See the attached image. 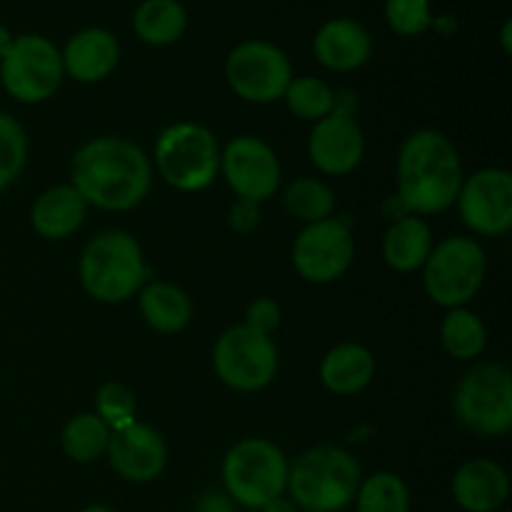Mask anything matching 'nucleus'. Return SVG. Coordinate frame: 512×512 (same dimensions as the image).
Masks as SVG:
<instances>
[{
    "mask_svg": "<svg viewBox=\"0 0 512 512\" xmlns=\"http://www.w3.org/2000/svg\"><path fill=\"white\" fill-rule=\"evenodd\" d=\"M280 323V308L273 303L270 298H258L253 305L248 308V320L245 325H250L258 333L270 335Z\"/></svg>",
    "mask_w": 512,
    "mask_h": 512,
    "instance_id": "473e14b6",
    "label": "nucleus"
},
{
    "mask_svg": "<svg viewBox=\"0 0 512 512\" xmlns=\"http://www.w3.org/2000/svg\"><path fill=\"white\" fill-rule=\"evenodd\" d=\"M313 50L320 65H325L328 70L350 73V70H358L360 65L368 63L370 53H373V40H370L365 25H360L358 20L335 18L318 30Z\"/></svg>",
    "mask_w": 512,
    "mask_h": 512,
    "instance_id": "a211bd4d",
    "label": "nucleus"
},
{
    "mask_svg": "<svg viewBox=\"0 0 512 512\" xmlns=\"http://www.w3.org/2000/svg\"><path fill=\"white\" fill-rule=\"evenodd\" d=\"M423 285L430 300L443 308H460L480 290L488 270L485 250L470 238H448L430 250Z\"/></svg>",
    "mask_w": 512,
    "mask_h": 512,
    "instance_id": "0eeeda50",
    "label": "nucleus"
},
{
    "mask_svg": "<svg viewBox=\"0 0 512 512\" xmlns=\"http://www.w3.org/2000/svg\"><path fill=\"white\" fill-rule=\"evenodd\" d=\"M63 450L75 463H93L108 453L110 428L95 413H83L63 430Z\"/></svg>",
    "mask_w": 512,
    "mask_h": 512,
    "instance_id": "393cba45",
    "label": "nucleus"
},
{
    "mask_svg": "<svg viewBox=\"0 0 512 512\" xmlns=\"http://www.w3.org/2000/svg\"><path fill=\"white\" fill-rule=\"evenodd\" d=\"M373 353L363 345L345 343L330 350L320 365V380L335 395H355L373 380Z\"/></svg>",
    "mask_w": 512,
    "mask_h": 512,
    "instance_id": "412c9836",
    "label": "nucleus"
},
{
    "mask_svg": "<svg viewBox=\"0 0 512 512\" xmlns=\"http://www.w3.org/2000/svg\"><path fill=\"white\" fill-rule=\"evenodd\" d=\"M360 465L348 450L318 445L300 455L288 468V488L293 503L308 512H343L355 500Z\"/></svg>",
    "mask_w": 512,
    "mask_h": 512,
    "instance_id": "7ed1b4c3",
    "label": "nucleus"
},
{
    "mask_svg": "<svg viewBox=\"0 0 512 512\" xmlns=\"http://www.w3.org/2000/svg\"><path fill=\"white\" fill-rule=\"evenodd\" d=\"M285 208L293 213V218L303 220V223H320L328 220L335 208V195L333 190L325 183L313 178H298L290 183L285 190Z\"/></svg>",
    "mask_w": 512,
    "mask_h": 512,
    "instance_id": "cd10ccee",
    "label": "nucleus"
},
{
    "mask_svg": "<svg viewBox=\"0 0 512 512\" xmlns=\"http://www.w3.org/2000/svg\"><path fill=\"white\" fill-rule=\"evenodd\" d=\"M355 245L343 220L310 223L295 238L293 265L310 283H333L353 265Z\"/></svg>",
    "mask_w": 512,
    "mask_h": 512,
    "instance_id": "f8f14e48",
    "label": "nucleus"
},
{
    "mask_svg": "<svg viewBox=\"0 0 512 512\" xmlns=\"http://www.w3.org/2000/svg\"><path fill=\"white\" fill-rule=\"evenodd\" d=\"M460 218L480 235H503L512 225V175L485 168L470 175L458 193Z\"/></svg>",
    "mask_w": 512,
    "mask_h": 512,
    "instance_id": "ddd939ff",
    "label": "nucleus"
},
{
    "mask_svg": "<svg viewBox=\"0 0 512 512\" xmlns=\"http://www.w3.org/2000/svg\"><path fill=\"white\" fill-rule=\"evenodd\" d=\"M60 50L43 35H20L0 60L3 88L20 103H43L63 83Z\"/></svg>",
    "mask_w": 512,
    "mask_h": 512,
    "instance_id": "1a4fd4ad",
    "label": "nucleus"
},
{
    "mask_svg": "<svg viewBox=\"0 0 512 512\" xmlns=\"http://www.w3.org/2000/svg\"><path fill=\"white\" fill-rule=\"evenodd\" d=\"M385 18L398 35H420L433 25L430 0H385Z\"/></svg>",
    "mask_w": 512,
    "mask_h": 512,
    "instance_id": "2f4dec72",
    "label": "nucleus"
},
{
    "mask_svg": "<svg viewBox=\"0 0 512 512\" xmlns=\"http://www.w3.org/2000/svg\"><path fill=\"white\" fill-rule=\"evenodd\" d=\"M73 188L95 208H135L150 190V160L125 138H95L73 158Z\"/></svg>",
    "mask_w": 512,
    "mask_h": 512,
    "instance_id": "f257e3e1",
    "label": "nucleus"
},
{
    "mask_svg": "<svg viewBox=\"0 0 512 512\" xmlns=\"http://www.w3.org/2000/svg\"><path fill=\"white\" fill-rule=\"evenodd\" d=\"M143 250L138 240L123 230H105L95 235L80 258V283L90 298L100 303H123L143 285Z\"/></svg>",
    "mask_w": 512,
    "mask_h": 512,
    "instance_id": "20e7f679",
    "label": "nucleus"
},
{
    "mask_svg": "<svg viewBox=\"0 0 512 512\" xmlns=\"http://www.w3.org/2000/svg\"><path fill=\"white\" fill-rule=\"evenodd\" d=\"M225 78L230 88L248 103H275L288 90L293 68L278 45L248 40L228 55Z\"/></svg>",
    "mask_w": 512,
    "mask_h": 512,
    "instance_id": "9b49d317",
    "label": "nucleus"
},
{
    "mask_svg": "<svg viewBox=\"0 0 512 512\" xmlns=\"http://www.w3.org/2000/svg\"><path fill=\"white\" fill-rule=\"evenodd\" d=\"M138 38L148 45H173L188 28V13L180 0H143L133 15Z\"/></svg>",
    "mask_w": 512,
    "mask_h": 512,
    "instance_id": "b1692460",
    "label": "nucleus"
},
{
    "mask_svg": "<svg viewBox=\"0 0 512 512\" xmlns=\"http://www.w3.org/2000/svg\"><path fill=\"white\" fill-rule=\"evenodd\" d=\"M108 458L115 473L128 483H150L165 470L168 448L158 430L133 423L118 433H110Z\"/></svg>",
    "mask_w": 512,
    "mask_h": 512,
    "instance_id": "2eb2a0df",
    "label": "nucleus"
},
{
    "mask_svg": "<svg viewBox=\"0 0 512 512\" xmlns=\"http://www.w3.org/2000/svg\"><path fill=\"white\" fill-rule=\"evenodd\" d=\"M463 165L450 138L438 130H418L400 148L398 198L408 213H443L458 200Z\"/></svg>",
    "mask_w": 512,
    "mask_h": 512,
    "instance_id": "f03ea898",
    "label": "nucleus"
},
{
    "mask_svg": "<svg viewBox=\"0 0 512 512\" xmlns=\"http://www.w3.org/2000/svg\"><path fill=\"white\" fill-rule=\"evenodd\" d=\"M98 418L110 428V433L128 428L135 423V395L123 383H105L95 398Z\"/></svg>",
    "mask_w": 512,
    "mask_h": 512,
    "instance_id": "7c9ffc66",
    "label": "nucleus"
},
{
    "mask_svg": "<svg viewBox=\"0 0 512 512\" xmlns=\"http://www.w3.org/2000/svg\"><path fill=\"white\" fill-rule=\"evenodd\" d=\"M508 495L510 478L495 460H468L453 478V498L465 512H498Z\"/></svg>",
    "mask_w": 512,
    "mask_h": 512,
    "instance_id": "f3484780",
    "label": "nucleus"
},
{
    "mask_svg": "<svg viewBox=\"0 0 512 512\" xmlns=\"http://www.w3.org/2000/svg\"><path fill=\"white\" fill-rule=\"evenodd\" d=\"M155 165L168 185L178 190H203L220 168L218 140L195 123L170 125L155 143Z\"/></svg>",
    "mask_w": 512,
    "mask_h": 512,
    "instance_id": "423d86ee",
    "label": "nucleus"
},
{
    "mask_svg": "<svg viewBox=\"0 0 512 512\" xmlns=\"http://www.w3.org/2000/svg\"><path fill=\"white\" fill-rule=\"evenodd\" d=\"M220 168L238 198L263 203L273 198L280 185V163L265 140L240 135L220 155Z\"/></svg>",
    "mask_w": 512,
    "mask_h": 512,
    "instance_id": "4468645a",
    "label": "nucleus"
},
{
    "mask_svg": "<svg viewBox=\"0 0 512 512\" xmlns=\"http://www.w3.org/2000/svg\"><path fill=\"white\" fill-rule=\"evenodd\" d=\"M140 313L150 328L160 333H180L193 318L190 298L170 283H153L140 295Z\"/></svg>",
    "mask_w": 512,
    "mask_h": 512,
    "instance_id": "5701e85b",
    "label": "nucleus"
},
{
    "mask_svg": "<svg viewBox=\"0 0 512 512\" xmlns=\"http://www.w3.org/2000/svg\"><path fill=\"white\" fill-rule=\"evenodd\" d=\"M310 158L315 168L328 175H345L358 168L365 153V138L360 125L348 113H330L318 120L310 135Z\"/></svg>",
    "mask_w": 512,
    "mask_h": 512,
    "instance_id": "dca6fc26",
    "label": "nucleus"
},
{
    "mask_svg": "<svg viewBox=\"0 0 512 512\" xmlns=\"http://www.w3.org/2000/svg\"><path fill=\"white\" fill-rule=\"evenodd\" d=\"M288 460L278 445L250 438L235 445L223 463L228 498L245 508L263 510L288 488Z\"/></svg>",
    "mask_w": 512,
    "mask_h": 512,
    "instance_id": "39448f33",
    "label": "nucleus"
},
{
    "mask_svg": "<svg viewBox=\"0 0 512 512\" xmlns=\"http://www.w3.org/2000/svg\"><path fill=\"white\" fill-rule=\"evenodd\" d=\"M213 363L228 388L253 393L273 383L278 373V348L270 335L258 333L250 325H235L215 343Z\"/></svg>",
    "mask_w": 512,
    "mask_h": 512,
    "instance_id": "9d476101",
    "label": "nucleus"
},
{
    "mask_svg": "<svg viewBox=\"0 0 512 512\" xmlns=\"http://www.w3.org/2000/svg\"><path fill=\"white\" fill-rule=\"evenodd\" d=\"M63 58V70L78 83H98L108 78L120 60V45L110 30L85 28L68 40Z\"/></svg>",
    "mask_w": 512,
    "mask_h": 512,
    "instance_id": "6ab92c4d",
    "label": "nucleus"
},
{
    "mask_svg": "<svg viewBox=\"0 0 512 512\" xmlns=\"http://www.w3.org/2000/svg\"><path fill=\"white\" fill-rule=\"evenodd\" d=\"M440 338H443V348L458 360L478 358L488 343L483 320L463 308L450 310L448 318L443 320V328H440Z\"/></svg>",
    "mask_w": 512,
    "mask_h": 512,
    "instance_id": "a878e982",
    "label": "nucleus"
},
{
    "mask_svg": "<svg viewBox=\"0 0 512 512\" xmlns=\"http://www.w3.org/2000/svg\"><path fill=\"white\" fill-rule=\"evenodd\" d=\"M258 223H260V203L238 198V203L230 208V228H233L235 233H250V230L258 228Z\"/></svg>",
    "mask_w": 512,
    "mask_h": 512,
    "instance_id": "72a5a7b5",
    "label": "nucleus"
},
{
    "mask_svg": "<svg viewBox=\"0 0 512 512\" xmlns=\"http://www.w3.org/2000/svg\"><path fill=\"white\" fill-rule=\"evenodd\" d=\"M263 512H298V505L293 503V500H285L283 495L275 500H270L268 505H265Z\"/></svg>",
    "mask_w": 512,
    "mask_h": 512,
    "instance_id": "c9c22d12",
    "label": "nucleus"
},
{
    "mask_svg": "<svg viewBox=\"0 0 512 512\" xmlns=\"http://www.w3.org/2000/svg\"><path fill=\"white\" fill-rule=\"evenodd\" d=\"M510 33H512V23L510 20H505L503 23V50L505 53H512V40H510Z\"/></svg>",
    "mask_w": 512,
    "mask_h": 512,
    "instance_id": "4c0bfd02",
    "label": "nucleus"
},
{
    "mask_svg": "<svg viewBox=\"0 0 512 512\" xmlns=\"http://www.w3.org/2000/svg\"><path fill=\"white\" fill-rule=\"evenodd\" d=\"M28 158V138L15 118L0 113V190L8 188Z\"/></svg>",
    "mask_w": 512,
    "mask_h": 512,
    "instance_id": "c756f323",
    "label": "nucleus"
},
{
    "mask_svg": "<svg viewBox=\"0 0 512 512\" xmlns=\"http://www.w3.org/2000/svg\"><path fill=\"white\" fill-rule=\"evenodd\" d=\"M430 250H433V235H430L428 223L413 218V215L395 220L388 233H385V263L390 268L400 270V273H413V270L423 268Z\"/></svg>",
    "mask_w": 512,
    "mask_h": 512,
    "instance_id": "4be33fe9",
    "label": "nucleus"
},
{
    "mask_svg": "<svg viewBox=\"0 0 512 512\" xmlns=\"http://www.w3.org/2000/svg\"><path fill=\"white\" fill-rule=\"evenodd\" d=\"M455 415L475 435L498 438L512 428V375L505 365H480L455 393Z\"/></svg>",
    "mask_w": 512,
    "mask_h": 512,
    "instance_id": "6e6552de",
    "label": "nucleus"
},
{
    "mask_svg": "<svg viewBox=\"0 0 512 512\" xmlns=\"http://www.w3.org/2000/svg\"><path fill=\"white\" fill-rule=\"evenodd\" d=\"M80 512H115L113 508H105V505H90V508L80 510Z\"/></svg>",
    "mask_w": 512,
    "mask_h": 512,
    "instance_id": "58836bf2",
    "label": "nucleus"
},
{
    "mask_svg": "<svg viewBox=\"0 0 512 512\" xmlns=\"http://www.w3.org/2000/svg\"><path fill=\"white\" fill-rule=\"evenodd\" d=\"M358 512H410V490L395 473H375L355 493Z\"/></svg>",
    "mask_w": 512,
    "mask_h": 512,
    "instance_id": "bb28decb",
    "label": "nucleus"
},
{
    "mask_svg": "<svg viewBox=\"0 0 512 512\" xmlns=\"http://www.w3.org/2000/svg\"><path fill=\"white\" fill-rule=\"evenodd\" d=\"M85 213H88V203L80 198L73 185H55L35 200L30 220H33V228L38 230V235L50 240H63L83 225Z\"/></svg>",
    "mask_w": 512,
    "mask_h": 512,
    "instance_id": "aec40b11",
    "label": "nucleus"
},
{
    "mask_svg": "<svg viewBox=\"0 0 512 512\" xmlns=\"http://www.w3.org/2000/svg\"><path fill=\"white\" fill-rule=\"evenodd\" d=\"M195 512H235L233 500L228 495H220V493H208L200 498L198 508Z\"/></svg>",
    "mask_w": 512,
    "mask_h": 512,
    "instance_id": "f704fd0d",
    "label": "nucleus"
},
{
    "mask_svg": "<svg viewBox=\"0 0 512 512\" xmlns=\"http://www.w3.org/2000/svg\"><path fill=\"white\" fill-rule=\"evenodd\" d=\"M10 45H13V35H10L8 28H3V25H0V60L5 58V53L10 50Z\"/></svg>",
    "mask_w": 512,
    "mask_h": 512,
    "instance_id": "e433bc0d",
    "label": "nucleus"
},
{
    "mask_svg": "<svg viewBox=\"0 0 512 512\" xmlns=\"http://www.w3.org/2000/svg\"><path fill=\"white\" fill-rule=\"evenodd\" d=\"M283 98L285 103H288V108L293 110L298 118L315 120V123L328 118L335 110V103H338V98H335V93L330 90V85L323 83L320 78H310V75L290 80Z\"/></svg>",
    "mask_w": 512,
    "mask_h": 512,
    "instance_id": "c85d7f7f",
    "label": "nucleus"
}]
</instances>
